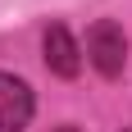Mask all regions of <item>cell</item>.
Listing matches in <instances>:
<instances>
[{
  "label": "cell",
  "mask_w": 132,
  "mask_h": 132,
  "mask_svg": "<svg viewBox=\"0 0 132 132\" xmlns=\"http://www.w3.org/2000/svg\"><path fill=\"white\" fill-rule=\"evenodd\" d=\"M55 132H78V128H73V123H64V128H55Z\"/></svg>",
  "instance_id": "4"
},
{
  "label": "cell",
  "mask_w": 132,
  "mask_h": 132,
  "mask_svg": "<svg viewBox=\"0 0 132 132\" xmlns=\"http://www.w3.org/2000/svg\"><path fill=\"white\" fill-rule=\"evenodd\" d=\"M128 132H132V128H128Z\"/></svg>",
  "instance_id": "5"
},
{
  "label": "cell",
  "mask_w": 132,
  "mask_h": 132,
  "mask_svg": "<svg viewBox=\"0 0 132 132\" xmlns=\"http://www.w3.org/2000/svg\"><path fill=\"white\" fill-rule=\"evenodd\" d=\"M41 50H46V68H50L55 78H78L82 73V50H78V41H73V32H68L64 23L46 27Z\"/></svg>",
  "instance_id": "3"
},
{
  "label": "cell",
  "mask_w": 132,
  "mask_h": 132,
  "mask_svg": "<svg viewBox=\"0 0 132 132\" xmlns=\"http://www.w3.org/2000/svg\"><path fill=\"white\" fill-rule=\"evenodd\" d=\"M87 59L96 64L100 78H119L123 73V64H128V37H123V27L114 18L91 23V32H87Z\"/></svg>",
  "instance_id": "1"
},
{
  "label": "cell",
  "mask_w": 132,
  "mask_h": 132,
  "mask_svg": "<svg viewBox=\"0 0 132 132\" xmlns=\"http://www.w3.org/2000/svg\"><path fill=\"white\" fill-rule=\"evenodd\" d=\"M32 87L23 78H14V73H0V132H23L32 123Z\"/></svg>",
  "instance_id": "2"
}]
</instances>
